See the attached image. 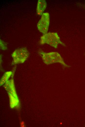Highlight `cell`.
Returning <instances> with one entry per match:
<instances>
[{
  "label": "cell",
  "mask_w": 85,
  "mask_h": 127,
  "mask_svg": "<svg viewBox=\"0 0 85 127\" xmlns=\"http://www.w3.org/2000/svg\"><path fill=\"white\" fill-rule=\"evenodd\" d=\"M49 14L48 12L44 13L37 24L39 31L43 34L48 32L50 23Z\"/></svg>",
  "instance_id": "obj_4"
},
{
  "label": "cell",
  "mask_w": 85,
  "mask_h": 127,
  "mask_svg": "<svg viewBox=\"0 0 85 127\" xmlns=\"http://www.w3.org/2000/svg\"><path fill=\"white\" fill-rule=\"evenodd\" d=\"M39 43L41 44H47L55 48L57 47L59 44L66 46L60 40L58 33L55 32H49L43 34L40 38Z\"/></svg>",
  "instance_id": "obj_2"
},
{
  "label": "cell",
  "mask_w": 85,
  "mask_h": 127,
  "mask_svg": "<svg viewBox=\"0 0 85 127\" xmlns=\"http://www.w3.org/2000/svg\"><path fill=\"white\" fill-rule=\"evenodd\" d=\"M62 123L61 122L60 123V125H62Z\"/></svg>",
  "instance_id": "obj_11"
},
{
  "label": "cell",
  "mask_w": 85,
  "mask_h": 127,
  "mask_svg": "<svg viewBox=\"0 0 85 127\" xmlns=\"http://www.w3.org/2000/svg\"><path fill=\"white\" fill-rule=\"evenodd\" d=\"M29 53L25 47H22L16 49L11 54L13 59L12 64L16 65L24 63L28 57Z\"/></svg>",
  "instance_id": "obj_3"
},
{
  "label": "cell",
  "mask_w": 85,
  "mask_h": 127,
  "mask_svg": "<svg viewBox=\"0 0 85 127\" xmlns=\"http://www.w3.org/2000/svg\"><path fill=\"white\" fill-rule=\"evenodd\" d=\"M13 72L11 71H8L5 72L1 77L0 81V86L5 84L11 76Z\"/></svg>",
  "instance_id": "obj_7"
},
{
  "label": "cell",
  "mask_w": 85,
  "mask_h": 127,
  "mask_svg": "<svg viewBox=\"0 0 85 127\" xmlns=\"http://www.w3.org/2000/svg\"><path fill=\"white\" fill-rule=\"evenodd\" d=\"M0 48L3 50H5L7 49V47L5 42L0 39Z\"/></svg>",
  "instance_id": "obj_9"
},
{
  "label": "cell",
  "mask_w": 85,
  "mask_h": 127,
  "mask_svg": "<svg viewBox=\"0 0 85 127\" xmlns=\"http://www.w3.org/2000/svg\"><path fill=\"white\" fill-rule=\"evenodd\" d=\"M38 53L41 57L43 62L47 65L59 63L65 67H70L65 63L60 55L57 52L45 53L42 50H40Z\"/></svg>",
  "instance_id": "obj_1"
},
{
  "label": "cell",
  "mask_w": 85,
  "mask_h": 127,
  "mask_svg": "<svg viewBox=\"0 0 85 127\" xmlns=\"http://www.w3.org/2000/svg\"><path fill=\"white\" fill-rule=\"evenodd\" d=\"M10 100V105L11 108H13L18 105L19 101L18 98H16L10 95H8Z\"/></svg>",
  "instance_id": "obj_8"
},
{
  "label": "cell",
  "mask_w": 85,
  "mask_h": 127,
  "mask_svg": "<svg viewBox=\"0 0 85 127\" xmlns=\"http://www.w3.org/2000/svg\"><path fill=\"white\" fill-rule=\"evenodd\" d=\"M3 86L8 95H11L16 98H18L13 77L11 79L8 80L5 84Z\"/></svg>",
  "instance_id": "obj_5"
},
{
  "label": "cell",
  "mask_w": 85,
  "mask_h": 127,
  "mask_svg": "<svg viewBox=\"0 0 85 127\" xmlns=\"http://www.w3.org/2000/svg\"><path fill=\"white\" fill-rule=\"evenodd\" d=\"M46 6V2L45 0H38L36 8L37 14L39 15H42Z\"/></svg>",
  "instance_id": "obj_6"
},
{
  "label": "cell",
  "mask_w": 85,
  "mask_h": 127,
  "mask_svg": "<svg viewBox=\"0 0 85 127\" xmlns=\"http://www.w3.org/2000/svg\"><path fill=\"white\" fill-rule=\"evenodd\" d=\"M21 127H24V122H22L21 123Z\"/></svg>",
  "instance_id": "obj_10"
}]
</instances>
